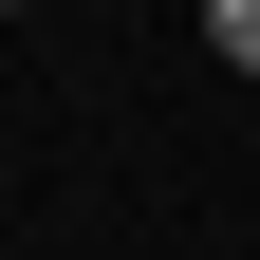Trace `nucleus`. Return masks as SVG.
<instances>
[{"label": "nucleus", "mask_w": 260, "mask_h": 260, "mask_svg": "<svg viewBox=\"0 0 260 260\" xmlns=\"http://www.w3.org/2000/svg\"><path fill=\"white\" fill-rule=\"evenodd\" d=\"M205 38H223V75H260V0H205Z\"/></svg>", "instance_id": "obj_1"}]
</instances>
